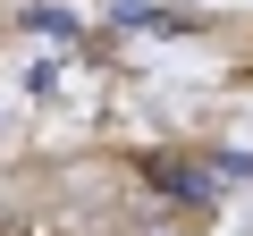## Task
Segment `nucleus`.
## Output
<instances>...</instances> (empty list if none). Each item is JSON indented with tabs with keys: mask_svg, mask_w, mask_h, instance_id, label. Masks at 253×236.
Returning <instances> with one entry per match:
<instances>
[{
	"mask_svg": "<svg viewBox=\"0 0 253 236\" xmlns=\"http://www.w3.org/2000/svg\"><path fill=\"white\" fill-rule=\"evenodd\" d=\"M144 186H152V194H169V202H211V169L169 160V152H152V160H144Z\"/></svg>",
	"mask_w": 253,
	"mask_h": 236,
	"instance_id": "f257e3e1",
	"label": "nucleus"
}]
</instances>
